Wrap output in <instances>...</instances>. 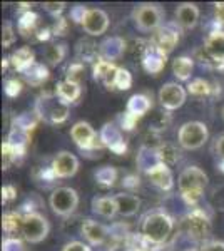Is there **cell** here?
<instances>
[{
	"label": "cell",
	"mask_w": 224,
	"mask_h": 251,
	"mask_svg": "<svg viewBox=\"0 0 224 251\" xmlns=\"http://www.w3.org/2000/svg\"><path fill=\"white\" fill-rule=\"evenodd\" d=\"M179 194L187 206H198L207 186V174L198 166H189L177 177Z\"/></svg>",
	"instance_id": "1"
},
{
	"label": "cell",
	"mask_w": 224,
	"mask_h": 251,
	"mask_svg": "<svg viewBox=\"0 0 224 251\" xmlns=\"http://www.w3.org/2000/svg\"><path fill=\"white\" fill-rule=\"evenodd\" d=\"M173 229L174 220L166 211H150L142 218L141 233L157 246H162L168 241Z\"/></svg>",
	"instance_id": "2"
},
{
	"label": "cell",
	"mask_w": 224,
	"mask_h": 251,
	"mask_svg": "<svg viewBox=\"0 0 224 251\" xmlns=\"http://www.w3.org/2000/svg\"><path fill=\"white\" fill-rule=\"evenodd\" d=\"M34 111L40 121L47 124H62L69 117V104L64 102L57 94H40L34 104Z\"/></svg>",
	"instance_id": "3"
},
{
	"label": "cell",
	"mask_w": 224,
	"mask_h": 251,
	"mask_svg": "<svg viewBox=\"0 0 224 251\" xmlns=\"http://www.w3.org/2000/svg\"><path fill=\"white\" fill-rule=\"evenodd\" d=\"M182 225H184V234H187L196 243H206L211 234V229H213L209 214L201 208L191 209L182 220Z\"/></svg>",
	"instance_id": "4"
},
{
	"label": "cell",
	"mask_w": 224,
	"mask_h": 251,
	"mask_svg": "<svg viewBox=\"0 0 224 251\" xmlns=\"http://www.w3.org/2000/svg\"><path fill=\"white\" fill-rule=\"evenodd\" d=\"M207 137H209V131H207V126L204 123H199V121H189L184 123L179 127L177 132V141L187 151H194L199 149L206 144Z\"/></svg>",
	"instance_id": "5"
},
{
	"label": "cell",
	"mask_w": 224,
	"mask_h": 251,
	"mask_svg": "<svg viewBox=\"0 0 224 251\" xmlns=\"http://www.w3.org/2000/svg\"><path fill=\"white\" fill-rule=\"evenodd\" d=\"M49 231H50V225H49L47 218L40 213H28L24 214L22 221V238L27 243L37 245V243L44 241L47 238Z\"/></svg>",
	"instance_id": "6"
},
{
	"label": "cell",
	"mask_w": 224,
	"mask_h": 251,
	"mask_svg": "<svg viewBox=\"0 0 224 251\" xmlns=\"http://www.w3.org/2000/svg\"><path fill=\"white\" fill-rule=\"evenodd\" d=\"M164 12L156 3H141L132 10V20L141 32L157 30L162 25Z\"/></svg>",
	"instance_id": "7"
},
{
	"label": "cell",
	"mask_w": 224,
	"mask_h": 251,
	"mask_svg": "<svg viewBox=\"0 0 224 251\" xmlns=\"http://www.w3.org/2000/svg\"><path fill=\"white\" fill-rule=\"evenodd\" d=\"M50 208L57 216L67 218L75 211V208L79 206V194L75 189L62 186V188H57L50 194Z\"/></svg>",
	"instance_id": "8"
},
{
	"label": "cell",
	"mask_w": 224,
	"mask_h": 251,
	"mask_svg": "<svg viewBox=\"0 0 224 251\" xmlns=\"http://www.w3.org/2000/svg\"><path fill=\"white\" fill-rule=\"evenodd\" d=\"M71 137L77 148L82 149L85 152H96L104 148L99 139V134H97L92 126L89 123H85V121H79V123H75L72 126Z\"/></svg>",
	"instance_id": "9"
},
{
	"label": "cell",
	"mask_w": 224,
	"mask_h": 251,
	"mask_svg": "<svg viewBox=\"0 0 224 251\" xmlns=\"http://www.w3.org/2000/svg\"><path fill=\"white\" fill-rule=\"evenodd\" d=\"M168 62V54L161 50L152 40H146L144 46L141 47V64L148 74L159 75L166 67Z\"/></svg>",
	"instance_id": "10"
},
{
	"label": "cell",
	"mask_w": 224,
	"mask_h": 251,
	"mask_svg": "<svg viewBox=\"0 0 224 251\" xmlns=\"http://www.w3.org/2000/svg\"><path fill=\"white\" fill-rule=\"evenodd\" d=\"M99 139L104 148L111 149L117 156H124L127 151V141L122 134V129L116 123H105L99 131Z\"/></svg>",
	"instance_id": "11"
},
{
	"label": "cell",
	"mask_w": 224,
	"mask_h": 251,
	"mask_svg": "<svg viewBox=\"0 0 224 251\" xmlns=\"http://www.w3.org/2000/svg\"><path fill=\"white\" fill-rule=\"evenodd\" d=\"M186 89L177 82H168L159 91V102L166 111H176L186 102Z\"/></svg>",
	"instance_id": "12"
},
{
	"label": "cell",
	"mask_w": 224,
	"mask_h": 251,
	"mask_svg": "<svg viewBox=\"0 0 224 251\" xmlns=\"http://www.w3.org/2000/svg\"><path fill=\"white\" fill-rule=\"evenodd\" d=\"M52 171H54L57 179H64V177H72L79 171V159L71 154L69 151H60L59 154L54 157L50 164Z\"/></svg>",
	"instance_id": "13"
},
{
	"label": "cell",
	"mask_w": 224,
	"mask_h": 251,
	"mask_svg": "<svg viewBox=\"0 0 224 251\" xmlns=\"http://www.w3.org/2000/svg\"><path fill=\"white\" fill-rule=\"evenodd\" d=\"M80 25L92 37L102 35L109 29V15L102 9H89Z\"/></svg>",
	"instance_id": "14"
},
{
	"label": "cell",
	"mask_w": 224,
	"mask_h": 251,
	"mask_svg": "<svg viewBox=\"0 0 224 251\" xmlns=\"http://www.w3.org/2000/svg\"><path fill=\"white\" fill-rule=\"evenodd\" d=\"M152 42L169 55L179 44V29L176 24H162L154 34Z\"/></svg>",
	"instance_id": "15"
},
{
	"label": "cell",
	"mask_w": 224,
	"mask_h": 251,
	"mask_svg": "<svg viewBox=\"0 0 224 251\" xmlns=\"http://www.w3.org/2000/svg\"><path fill=\"white\" fill-rule=\"evenodd\" d=\"M125 50H127V42H125L122 37L112 35V37H107L105 40L100 42L99 57L114 64L116 60H121L122 57H124Z\"/></svg>",
	"instance_id": "16"
},
{
	"label": "cell",
	"mask_w": 224,
	"mask_h": 251,
	"mask_svg": "<svg viewBox=\"0 0 224 251\" xmlns=\"http://www.w3.org/2000/svg\"><path fill=\"white\" fill-rule=\"evenodd\" d=\"M204 52L214 62L224 67V30L213 29L204 40Z\"/></svg>",
	"instance_id": "17"
},
{
	"label": "cell",
	"mask_w": 224,
	"mask_h": 251,
	"mask_svg": "<svg viewBox=\"0 0 224 251\" xmlns=\"http://www.w3.org/2000/svg\"><path fill=\"white\" fill-rule=\"evenodd\" d=\"M80 233L92 246L105 245V240L109 238L107 228L94 220H84L82 225H80Z\"/></svg>",
	"instance_id": "18"
},
{
	"label": "cell",
	"mask_w": 224,
	"mask_h": 251,
	"mask_svg": "<svg viewBox=\"0 0 224 251\" xmlns=\"http://www.w3.org/2000/svg\"><path fill=\"white\" fill-rule=\"evenodd\" d=\"M117 69H119V67H117L116 64H111V62H107V60L99 57V60H97V62L94 64V67H92L94 79H96L97 82L104 84L105 89L114 91V80H116Z\"/></svg>",
	"instance_id": "19"
},
{
	"label": "cell",
	"mask_w": 224,
	"mask_h": 251,
	"mask_svg": "<svg viewBox=\"0 0 224 251\" xmlns=\"http://www.w3.org/2000/svg\"><path fill=\"white\" fill-rule=\"evenodd\" d=\"M146 174H148L150 183L156 186V188L161 189V191H171V189L174 188V176H173V171H171L169 166L159 164Z\"/></svg>",
	"instance_id": "20"
},
{
	"label": "cell",
	"mask_w": 224,
	"mask_h": 251,
	"mask_svg": "<svg viewBox=\"0 0 224 251\" xmlns=\"http://www.w3.org/2000/svg\"><path fill=\"white\" fill-rule=\"evenodd\" d=\"M198 20H199V9L196 3L186 2V3H181L176 9V24L181 29H184V30L194 29Z\"/></svg>",
	"instance_id": "21"
},
{
	"label": "cell",
	"mask_w": 224,
	"mask_h": 251,
	"mask_svg": "<svg viewBox=\"0 0 224 251\" xmlns=\"http://www.w3.org/2000/svg\"><path fill=\"white\" fill-rule=\"evenodd\" d=\"M9 59L12 69L20 72V74H24L27 69H30L35 64V52L30 47H20L15 52H12Z\"/></svg>",
	"instance_id": "22"
},
{
	"label": "cell",
	"mask_w": 224,
	"mask_h": 251,
	"mask_svg": "<svg viewBox=\"0 0 224 251\" xmlns=\"http://www.w3.org/2000/svg\"><path fill=\"white\" fill-rule=\"evenodd\" d=\"M30 139H32V132L30 131H25V129L19 127V126L12 124L10 126V131H9V136H7L5 143H9L12 148L17 149L22 156H25L27 152V146L30 144Z\"/></svg>",
	"instance_id": "23"
},
{
	"label": "cell",
	"mask_w": 224,
	"mask_h": 251,
	"mask_svg": "<svg viewBox=\"0 0 224 251\" xmlns=\"http://www.w3.org/2000/svg\"><path fill=\"white\" fill-rule=\"evenodd\" d=\"M116 203H117V213L124 218H129V216H134L141 208V200L139 196L132 193H121V194H116Z\"/></svg>",
	"instance_id": "24"
},
{
	"label": "cell",
	"mask_w": 224,
	"mask_h": 251,
	"mask_svg": "<svg viewBox=\"0 0 224 251\" xmlns=\"http://www.w3.org/2000/svg\"><path fill=\"white\" fill-rule=\"evenodd\" d=\"M152 107V99L148 94H134L131 96V99L127 100V106H125V112L132 114L134 117L141 119L144 117Z\"/></svg>",
	"instance_id": "25"
},
{
	"label": "cell",
	"mask_w": 224,
	"mask_h": 251,
	"mask_svg": "<svg viewBox=\"0 0 224 251\" xmlns=\"http://www.w3.org/2000/svg\"><path fill=\"white\" fill-rule=\"evenodd\" d=\"M22 75H24V80L32 87L44 86V84L50 79V72H49L47 66H44V64H40V62H35L34 66L30 69H27Z\"/></svg>",
	"instance_id": "26"
},
{
	"label": "cell",
	"mask_w": 224,
	"mask_h": 251,
	"mask_svg": "<svg viewBox=\"0 0 224 251\" xmlns=\"http://www.w3.org/2000/svg\"><path fill=\"white\" fill-rule=\"evenodd\" d=\"M124 250L125 251H159L161 246L149 241L142 233H129L127 238L124 240Z\"/></svg>",
	"instance_id": "27"
},
{
	"label": "cell",
	"mask_w": 224,
	"mask_h": 251,
	"mask_svg": "<svg viewBox=\"0 0 224 251\" xmlns=\"http://www.w3.org/2000/svg\"><path fill=\"white\" fill-rule=\"evenodd\" d=\"M39 27H40L39 15L35 14V12L28 10V12H25V14H20L19 22H17V30L22 37H25V39L34 37Z\"/></svg>",
	"instance_id": "28"
},
{
	"label": "cell",
	"mask_w": 224,
	"mask_h": 251,
	"mask_svg": "<svg viewBox=\"0 0 224 251\" xmlns=\"http://www.w3.org/2000/svg\"><path fill=\"white\" fill-rule=\"evenodd\" d=\"M92 211L102 218H114L117 213V203L114 196H102L92 200Z\"/></svg>",
	"instance_id": "29"
},
{
	"label": "cell",
	"mask_w": 224,
	"mask_h": 251,
	"mask_svg": "<svg viewBox=\"0 0 224 251\" xmlns=\"http://www.w3.org/2000/svg\"><path fill=\"white\" fill-rule=\"evenodd\" d=\"M136 164H137V169L148 173L152 168H156V166L162 164V163H161V157H159L157 151H154V149H148V148L142 146V148L139 149V152H137V156H136Z\"/></svg>",
	"instance_id": "30"
},
{
	"label": "cell",
	"mask_w": 224,
	"mask_h": 251,
	"mask_svg": "<svg viewBox=\"0 0 224 251\" xmlns=\"http://www.w3.org/2000/svg\"><path fill=\"white\" fill-rule=\"evenodd\" d=\"M80 94H82L80 84L71 82V80H60V82H57V96H59L66 104L75 102V100L80 97Z\"/></svg>",
	"instance_id": "31"
},
{
	"label": "cell",
	"mask_w": 224,
	"mask_h": 251,
	"mask_svg": "<svg viewBox=\"0 0 224 251\" xmlns=\"http://www.w3.org/2000/svg\"><path fill=\"white\" fill-rule=\"evenodd\" d=\"M75 54H77V60H79V62L84 64V62H87V60H91V62L96 64L97 60H99V47L94 42H91V40L82 39L77 42Z\"/></svg>",
	"instance_id": "32"
},
{
	"label": "cell",
	"mask_w": 224,
	"mask_h": 251,
	"mask_svg": "<svg viewBox=\"0 0 224 251\" xmlns=\"http://www.w3.org/2000/svg\"><path fill=\"white\" fill-rule=\"evenodd\" d=\"M22 221L24 214L20 211H7L2 216V228L7 236H12L17 233H22Z\"/></svg>",
	"instance_id": "33"
},
{
	"label": "cell",
	"mask_w": 224,
	"mask_h": 251,
	"mask_svg": "<svg viewBox=\"0 0 224 251\" xmlns=\"http://www.w3.org/2000/svg\"><path fill=\"white\" fill-rule=\"evenodd\" d=\"M193 69H194V59L187 57V55H181V57L174 59V62H173V74L176 75V79L181 80V82L191 79Z\"/></svg>",
	"instance_id": "34"
},
{
	"label": "cell",
	"mask_w": 224,
	"mask_h": 251,
	"mask_svg": "<svg viewBox=\"0 0 224 251\" xmlns=\"http://www.w3.org/2000/svg\"><path fill=\"white\" fill-rule=\"evenodd\" d=\"M187 92L194 97H209V96H216V84L209 82L206 79H194L189 82L187 86Z\"/></svg>",
	"instance_id": "35"
},
{
	"label": "cell",
	"mask_w": 224,
	"mask_h": 251,
	"mask_svg": "<svg viewBox=\"0 0 224 251\" xmlns=\"http://www.w3.org/2000/svg\"><path fill=\"white\" fill-rule=\"evenodd\" d=\"M94 179L102 188H112L117 181V169L112 166H102L94 173Z\"/></svg>",
	"instance_id": "36"
},
{
	"label": "cell",
	"mask_w": 224,
	"mask_h": 251,
	"mask_svg": "<svg viewBox=\"0 0 224 251\" xmlns=\"http://www.w3.org/2000/svg\"><path fill=\"white\" fill-rule=\"evenodd\" d=\"M157 152H159V157H161V163L166 166H174L181 159V151H179L176 146L168 144V143L162 144L161 148L157 149Z\"/></svg>",
	"instance_id": "37"
},
{
	"label": "cell",
	"mask_w": 224,
	"mask_h": 251,
	"mask_svg": "<svg viewBox=\"0 0 224 251\" xmlns=\"http://www.w3.org/2000/svg\"><path fill=\"white\" fill-rule=\"evenodd\" d=\"M39 123H40V119H39V116L35 114L34 109H32L30 112H22V114L14 117V121H12V124L19 126V127L25 129V131H30V132L37 127Z\"/></svg>",
	"instance_id": "38"
},
{
	"label": "cell",
	"mask_w": 224,
	"mask_h": 251,
	"mask_svg": "<svg viewBox=\"0 0 224 251\" xmlns=\"http://www.w3.org/2000/svg\"><path fill=\"white\" fill-rule=\"evenodd\" d=\"M22 159H24V156L20 154L17 149L12 148L9 143L2 144V169L3 171H7L12 164L19 163V161H22Z\"/></svg>",
	"instance_id": "39"
},
{
	"label": "cell",
	"mask_w": 224,
	"mask_h": 251,
	"mask_svg": "<svg viewBox=\"0 0 224 251\" xmlns=\"http://www.w3.org/2000/svg\"><path fill=\"white\" fill-rule=\"evenodd\" d=\"M67 55V46L64 44H54V46L46 49V60L50 66H57L60 64Z\"/></svg>",
	"instance_id": "40"
},
{
	"label": "cell",
	"mask_w": 224,
	"mask_h": 251,
	"mask_svg": "<svg viewBox=\"0 0 224 251\" xmlns=\"http://www.w3.org/2000/svg\"><path fill=\"white\" fill-rule=\"evenodd\" d=\"M132 86V75L127 69L119 67L116 74V80H114V91H129Z\"/></svg>",
	"instance_id": "41"
},
{
	"label": "cell",
	"mask_w": 224,
	"mask_h": 251,
	"mask_svg": "<svg viewBox=\"0 0 224 251\" xmlns=\"http://www.w3.org/2000/svg\"><path fill=\"white\" fill-rule=\"evenodd\" d=\"M84 74H85V66L79 60L72 62L71 66L67 67V72H66V80H71V82H75V84H80L84 80Z\"/></svg>",
	"instance_id": "42"
},
{
	"label": "cell",
	"mask_w": 224,
	"mask_h": 251,
	"mask_svg": "<svg viewBox=\"0 0 224 251\" xmlns=\"http://www.w3.org/2000/svg\"><path fill=\"white\" fill-rule=\"evenodd\" d=\"M169 123H171V116L168 114V112H164V114H157L149 123V131L161 132V131H164V129L168 127Z\"/></svg>",
	"instance_id": "43"
},
{
	"label": "cell",
	"mask_w": 224,
	"mask_h": 251,
	"mask_svg": "<svg viewBox=\"0 0 224 251\" xmlns=\"http://www.w3.org/2000/svg\"><path fill=\"white\" fill-rule=\"evenodd\" d=\"M24 89V84L22 80L12 77V79H7L5 84H3V91H5V94L9 97H17L20 96V92H22Z\"/></svg>",
	"instance_id": "44"
},
{
	"label": "cell",
	"mask_w": 224,
	"mask_h": 251,
	"mask_svg": "<svg viewBox=\"0 0 224 251\" xmlns=\"http://www.w3.org/2000/svg\"><path fill=\"white\" fill-rule=\"evenodd\" d=\"M137 117H134L132 114H129V112H122V114H119V117H117V126L122 129V131H132L134 127L137 126Z\"/></svg>",
	"instance_id": "45"
},
{
	"label": "cell",
	"mask_w": 224,
	"mask_h": 251,
	"mask_svg": "<svg viewBox=\"0 0 224 251\" xmlns=\"http://www.w3.org/2000/svg\"><path fill=\"white\" fill-rule=\"evenodd\" d=\"M164 144V141L161 139V134L159 132H154V131H148L144 136V143H142V146L148 149H154V151H157L161 146Z\"/></svg>",
	"instance_id": "46"
},
{
	"label": "cell",
	"mask_w": 224,
	"mask_h": 251,
	"mask_svg": "<svg viewBox=\"0 0 224 251\" xmlns=\"http://www.w3.org/2000/svg\"><path fill=\"white\" fill-rule=\"evenodd\" d=\"M2 251H25V246H24V241L20 238L7 236L2 241Z\"/></svg>",
	"instance_id": "47"
},
{
	"label": "cell",
	"mask_w": 224,
	"mask_h": 251,
	"mask_svg": "<svg viewBox=\"0 0 224 251\" xmlns=\"http://www.w3.org/2000/svg\"><path fill=\"white\" fill-rule=\"evenodd\" d=\"M15 42V32L10 22H5L2 27V46L3 49H9Z\"/></svg>",
	"instance_id": "48"
},
{
	"label": "cell",
	"mask_w": 224,
	"mask_h": 251,
	"mask_svg": "<svg viewBox=\"0 0 224 251\" xmlns=\"http://www.w3.org/2000/svg\"><path fill=\"white\" fill-rule=\"evenodd\" d=\"M66 2H46L44 3V9L49 12L50 15H54L55 19L62 17V12L66 10Z\"/></svg>",
	"instance_id": "49"
},
{
	"label": "cell",
	"mask_w": 224,
	"mask_h": 251,
	"mask_svg": "<svg viewBox=\"0 0 224 251\" xmlns=\"http://www.w3.org/2000/svg\"><path fill=\"white\" fill-rule=\"evenodd\" d=\"M67 30H69V20L66 17L55 19L54 25H52V34H54L55 37H64V35L67 34Z\"/></svg>",
	"instance_id": "50"
},
{
	"label": "cell",
	"mask_w": 224,
	"mask_h": 251,
	"mask_svg": "<svg viewBox=\"0 0 224 251\" xmlns=\"http://www.w3.org/2000/svg\"><path fill=\"white\" fill-rule=\"evenodd\" d=\"M17 198V189H15V186L12 184H7L2 188V203L3 204H9L12 201Z\"/></svg>",
	"instance_id": "51"
},
{
	"label": "cell",
	"mask_w": 224,
	"mask_h": 251,
	"mask_svg": "<svg viewBox=\"0 0 224 251\" xmlns=\"http://www.w3.org/2000/svg\"><path fill=\"white\" fill-rule=\"evenodd\" d=\"M52 27H49V25H40L37 32H35V35H34V39L37 40V42H47V40H50L52 37Z\"/></svg>",
	"instance_id": "52"
},
{
	"label": "cell",
	"mask_w": 224,
	"mask_h": 251,
	"mask_svg": "<svg viewBox=\"0 0 224 251\" xmlns=\"http://www.w3.org/2000/svg\"><path fill=\"white\" fill-rule=\"evenodd\" d=\"M87 10L89 9H85L84 5H74L71 9V20H74V22H77V24H82Z\"/></svg>",
	"instance_id": "53"
},
{
	"label": "cell",
	"mask_w": 224,
	"mask_h": 251,
	"mask_svg": "<svg viewBox=\"0 0 224 251\" xmlns=\"http://www.w3.org/2000/svg\"><path fill=\"white\" fill-rule=\"evenodd\" d=\"M122 186H124L125 189H129V191H134V189L139 188V177H137L136 174H127V176H124V179H122Z\"/></svg>",
	"instance_id": "54"
},
{
	"label": "cell",
	"mask_w": 224,
	"mask_h": 251,
	"mask_svg": "<svg viewBox=\"0 0 224 251\" xmlns=\"http://www.w3.org/2000/svg\"><path fill=\"white\" fill-rule=\"evenodd\" d=\"M62 251H92V250H91V246H87L82 241H71L64 246Z\"/></svg>",
	"instance_id": "55"
},
{
	"label": "cell",
	"mask_w": 224,
	"mask_h": 251,
	"mask_svg": "<svg viewBox=\"0 0 224 251\" xmlns=\"http://www.w3.org/2000/svg\"><path fill=\"white\" fill-rule=\"evenodd\" d=\"M201 251H224V241H216V240L206 241L202 243Z\"/></svg>",
	"instance_id": "56"
},
{
	"label": "cell",
	"mask_w": 224,
	"mask_h": 251,
	"mask_svg": "<svg viewBox=\"0 0 224 251\" xmlns=\"http://www.w3.org/2000/svg\"><path fill=\"white\" fill-rule=\"evenodd\" d=\"M37 177H39V181H47V183H52L54 179H57L50 166H49V168H40Z\"/></svg>",
	"instance_id": "57"
},
{
	"label": "cell",
	"mask_w": 224,
	"mask_h": 251,
	"mask_svg": "<svg viewBox=\"0 0 224 251\" xmlns=\"http://www.w3.org/2000/svg\"><path fill=\"white\" fill-rule=\"evenodd\" d=\"M214 20L219 27H224V2H219L214 5Z\"/></svg>",
	"instance_id": "58"
},
{
	"label": "cell",
	"mask_w": 224,
	"mask_h": 251,
	"mask_svg": "<svg viewBox=\"0 0 224 251\" xmlns=\"http://www.w3.org/2000/svg\"><path fill=\"white\" fill-rule=\"evenodd\" d=\"M213 201L216 203L219 209H224V186L219 189H216L214 194H213Z\"/></svg>",
	"instance_id": "59"
},
{
	"label": "cell",
	"mask_w": 224,
	"mask_h": 251,
	"mask_svg": "<svg viewBox=\"0 0 224 251\" xmlns=\"http://www.w3.org/2000/svg\"><path fill=\"white\" fill-rule=\"evenodd\" d=\"M216 152H218V156L224 159V134H221L216 139Z\"/></svg>",
	"instance_id": "60"
},
{
	"label": "cell",
	"mask_w": 224,
	"mask_h": 251,
	"mask_svg": "<svg viewBox=\"0 0 224 251\" xmlns=\"http://www.w3.org/2000/svg\"><path fill=\"white\" fill-rule=\"evenodd\" d=\"M10 66V59H2V71L5 72Z\"/></svg>",
	"instance_id": "61"
},
{
	"label": "cell",
	"mask_w": 224,
	"mask_h": 251,
	"mask_svg": "<svg viewBox=\"0 0 224 251\" xmlns=\"http://www.w3.org/2000/svg\"><path fill=\"white\" fill-rule=\"evenodd\" d=\"M218 169L224 174V159H219V163H218Z\"/></svg>",
	"instance_id": "62"
},
{
	"label": "cell",
	"mask_w": 224,
	"mask_h": 251,
	"mask_svg": "<svg viewBox=\"0 0 224 251\" xmlns=\"http://www.w3.org/2000/svg\"><path fill=\"white\" fill-rule=\"evenodd\" d=\"M223 117H224V107H223Z\"/></svg>",
	"instance_id": "63"
}]
</instances>
